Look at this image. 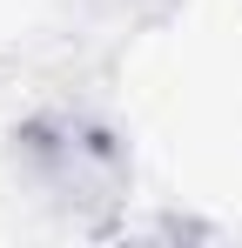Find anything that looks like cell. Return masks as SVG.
Listing matches in <instances>:
<instances>
[{
	"mask_svg": "<svg viewBox=\"0 0 242 248\" xmlns=\"http://www.w3.org/2000/svg\"><path fill=\"white\" fill-rule=\"evenodd\" d=\"M94 7H108V14H128V20H155V14H168L175 0H94Z\"/></svg>",
	"mask_w": 242,
	"mask_h": 248,
	"instance_id": "3",
	"label": "cell"
},
{
	"mask_svg": "<svg viewBox=\"0 0 242 248\" xmlns=\"http://www.w3.org/2000/svg\"><path fill=\"white\" fill-rule=\"evenodd\" d=\"M7 161L47 208H61L68 221H87V228H101L128 202V181H135L128 134L81 108H40L27 121H14Z\"/></svg>",
	"mask_w": 242,
	"mask_h": 248,
	"instance_id": "1",
	"label": "cell"
},
{
	"mask_svg": "<svg viewBox=\"0 0 242 248\" xmlns=\"http://www.w3.org/2000/svg\"><path fill=\"white\" fill-rule=\"evenodd\" d=\"M148 235H161V242H182V235H189V242H215V228H208V221H189V215H161Z\"/></svg>",
	"mask_w": 242,
	"mask_h": 248,
	"instance_id": "2",
	"label": "cell"
}]
</instances>
